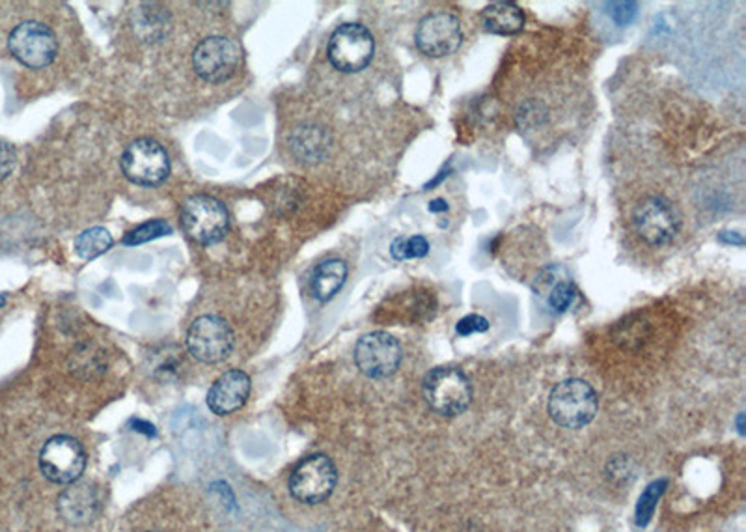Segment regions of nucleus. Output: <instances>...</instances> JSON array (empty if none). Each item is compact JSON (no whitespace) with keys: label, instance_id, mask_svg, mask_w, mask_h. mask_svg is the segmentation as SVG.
I'll return each instance as SVG.
<instances>
[{"label":"nucleus","instance_id":"nucleus-1","mask_svg":"<svg viewBox=\"0 0 746 532\" xmlns=\"http://www.w3.org/2000/svg\"><path fill=\"white\" fill-rule=\"evenodd\" d=\"M549 415L551 419L569 430H581L588 426L597 415L599 398L594 387L584 379H564L549 394Z\"/></svg>","mask_w":746,"mask_h":532},{"label":"nucleus","instance_id":"nucleus-2","mask_svg":"<svg viewBox=\"0 0 746 532\" xmlns=\"http://www.w3.org/2000/svg\"><path fill=\"white\" fill-rule=\"evenodd\" d=\"M424 398L435 413L456 417L470 406L472 387L469 378L456 366H439L424 379Z\"/></svg>","mask_w":746,"mask_h":532},{"label":"nucleus","instance_id":"nucleus-3","mask_svg":"<svg viewBox=\"0 0 746 532\" xmlns=\"http://www.w3.org/2000/svg\"><path fill=\"white\" fill-rule=\"evenodd\" d=\"M181 226L189 238L211 245L224 238L230 226V215L217 198L193 196L181 208Z\"/></svg>","mask_w":746,"mask_h":532},{"label":"nucleus","instance_id":"nucleus-4","mask_svg":"<svg viewBox=\"0 0 746 532\" xmlns=\"http://www.w3.org/2000/svg\"><path fill=\"white\" fill-rule=\"evenodd\" d=\"M338 482L336 467L331 458L314 454L297 463L290 476V493L293 499L303 504H319L327 501Z\"/></svg>","mask_w":746,"mask_h":532},{"label":"nucleus","instance_id":"nucleus-5","mask_svg":"<svg viewBox=\"0 0 746 532\" xmlns=\"http://www.w3.org/2000/svg\"><path fill=\"white\" fill-rule=\"evenodd\" d=\"M187 350L200 363L226 361L234 351V331L230 323L219 316H202L194 320L187 333Z\"/></svg>","mask_w":746,"mask_h":532},{"label":"nucleus","instance_id":"nucleus-6","mask_svg":"<svg viewBox=\"0 0 746 532\" xmlns=\"http://www.w3.org/2000/svg\"><path fill=\"white\" fill-rule=\"evenodd\" d=\"M86 467V454L81 443L70 435L51 437L40 452L42 475L60 486L75 484Z\"/></svg>","mask_w":746,"mask_h":532},{"label":"nucleus","instance_id":"nucleus-7","mask_svg":"<svg viewBox=\"0 0 746 532\" xmlns=\"http://www.w3.org/2000/svg\"><path fill=\"white\" fill-rule=\"evenodd\" d=\"M375 42L370 30L357 23H347L332 32L327 55L332 66L344 73H357L372 62Z\"/></svg>","mask_w":746,"mask_h":532},{"label":"nucleus","instance_id":"nucleus-8","mask_svg":"<svg viewBox=\"0 0 746 532\" xmlns=\"http://www.w3.org/2000/svg\"><path fill=\"white\" fill-rule=\"evenodd\" d=\"M122 170L129 182L155 187L170 174V159L165 148L152 139L135 140L122 155Z\"/></svg>","mask_w":746,"mask_h":532},{"label":"nucleus","instance_id":"nucleus-9","mask_svg":"<svg viewBox=\"0 0 746 532\" xmlns=\"http://www.w3.org/2000/svg\"><path fill=\"white\" fill-rule=\"evenodd\" d=\"M403 351L400 342L388 333L364 335L355 348V364L366 378L387 379L400 368Z\"/></svg>","mask_w":746,"mask_h":532},{"label":"nucleus","instance_id":"nucleus-10","mask_svg":"<svg viewBox=\"0 0 746 532\" xmlns=\"http://www.w3.org/2000/svg\"><path fill=\"white\" fill-rule=\"evenodd\" d=\"M8 49L23 66L42 70L55 60L58 43L51 28L38 21L21 23L8 38Z\"/></svg>","mask_w":746,"mask_h":532},{"label":"nucleus","instance_id":"nucleus-11","mask_svg":"<svg viewBox=\"0 0 746 532\" xmlns=\"http://www.w3.org/2000/svg\"><path fill=\"white\" fill-rule=\"evenodd\" d=\"M636 234L648 245H666L679 232V215L663 196L644 198L633 213Z\"/></svg>","mask_w":746,"mask_h":532},{"label":"nucleus","instance_id":"nucleus-12","mask_svg":"<svg viewBox=\"0 0 746 532\" xmlns=\"http://www.w3.org/2000/svg\"><path fill=\"white\" fill-rule=\"evenodd\" d=\"M239 64L241 49L228 38L211 36L198 43L194 49V70L208 83L219 84L232 79Z\"/></svg>","mask_w":746,"mask_h":532},{"label":"nucleus","instance_id":"nucleus-13","mask_svg":"<svg viewBox=\"0 0 746 532\" xmlns=\"http://www.w3.org/2000/svg\"><path fill=\"white\" fill-rule=\"evenodd\" d=\"M415 42L416 47L429 58L454 55L463 42L461 21L450 12L426 15L416 27Z\"/></svg>","mask_w":746,"mask_h":532},{"label":"nucleus","instance_id":"nucleus-14","mask_svg":"<svg viewBox=\"0 0 746 532\" xmlns=\"http://www.w3.org/2000/svg\"><path fill=\"white\" fill-rule=\"evenodd\" d=\"M250 378L243 370H228L208 392V407L215 415H232L247 404Z\"/></svg>","mask_w":746,"mask_h":532},{"label":"nucleus","instance_id":"nucleus-15","mask_svg":"<svg viewBox=\"0 0 746 532\" xmlns=\"http://www.w3.org/2000/svg\"><path fill=\"white\" fill-rule=\"evenodd\" d=\"M60 516L73 525H83L96 518L99 512V497L92 486L70 484L58 499Z\"/></svg>","mask_w":746,"mask_h":532},{"label":"nucleus","instance_id":"nucleus-16","mask_svg":"<svg viewBox=\"0 0 746 532\" xmlns=\"http://www.w3.org/2000/svg\"><path fill=\"white\" fill-rule=\"evenodd\" d=\"M482 23H484L485 30L491 34L512 36V34L521 32L525 27V14L517 4L500 0L485 8Z\"/></svg>","mask_w":746,"mask_h":532},{"label":"nucleus","instance_id":"nucleus-17","mask_svg":"<svg viewBox=\"0 0 746 532\" xmlns=\"http://www.w3.org/2000/svg\"><path fill=\"white\" fill-rule=\"evenodd\" d=\"M346 279V262H342V260H327V262L319 264L314 269L312 279H310V290H312V295L318 301H329V299H332L334 295L340 292V288L344 286Z\"/></svg>","mask_w":746,"mask_h":532},{"label":"nucleus","instance_id":"nucleus-18","mask_svg":"<svg viewBox=\"0 0 746 532\" xmlns=\"http://www.w3.org/2000/svg\"><path fill=\"white\" fill-rule=\"evenodd\" d=\"M291 150L304 163H318L329 152V135L318 126L299 127L291 137Z\"/></svg>","mask_w":746,"mask_h":532},{"label":"nucleus","instance_id":"nucleus-19","mask_svg":"<svg viewBox=\"0 0 746 532\" xmlns=\"http://www.w3.org/2000/svg\"><path fill=\"white\" fill-rule=\"evenodd\" d=\"M112 236L105 228H90L75 239V252L83 260H96L97 256L105 254L111 249Z\"/></svg>","mask_w":746,"mask_h":532},{"label":"nucleus","instance_id":"nucleus-20","mask_svg":"<svg viewBox=\"0 0 746 532\" xmlns=\"http://www.w3.org/2000/svg\"><path fill=\"white\" fill-rule=\"evenodd\" d=\"M666 486H668V480L666 478H659V480H653L650 486L642 491V495L638 497L635 510L636 525L638 527H648L650 525L651 518H653L655 510H657V504H659L664 491H666Z\"/></svg>","mask_w":746,"mask_h":532},{"label":"nucleus","instance_id":"nucleus-21","mask_svg":"<svg viewBox=\"0 0 746 532\" xmlns=\"http://www.w3.org/2000/svg\"><path fill=\"white\" fill-rule=\"evenodd\" d=\"M429 252L428 239L424 236H411V238H398L390 245V254L394 260H415L424 258Z\"/></svg>","mask_w":746,"mask_h":532},{"label":"nucleus","instance_id":"nucleus-22","mask_svg":"<svg viewBox=\"0 0 746 532\" xmlns=\"http://www.w3.org/2000/svg\"><path fill=\"white\" fill-rule=\"evenodd\" d=\"M170 234H172V226L166 221L157 219V221L142 224L139 228H135L133 232H129L124 238V245L135 247V245H142V243H148V241L163 238V236H170Z\"/></svg>","mask_w":746,"mask_h":532},{"label":"nucleus","instance_id":"nucleus-23","mask_svg":"<svg viewBox=\"0 0 746 532\" xmlns=\"http://www.w3.org/2000/svg\"><path fill=\"white\" fill-rule=\"evenodd\" d=\"M577 294H579V290L571 280H560V282L554 284L551 292H549V297H547L549 307L556 312H566L567 308H571V305L575 303Z\"/></svg>","mask_w":746,"mask_h":532},{"label":"nucleus","instance_id":"nucleus-24","mask_svg":"<svg viewBox=\"0 0 746 532\" xmlns=\"http://www.w3.org/2000/svg\"><path fill=\"white\" fill-rule=\"evenodd\" d=\"M457 335L470 336L485 333L489 329V322L480 314H470L457 323Z\"/></svg>","mask_w":746,"mask_h":532},{"label":"nucleus","instance_id":"nucleus-25","mask_svg":"<svg viewBox=\"0 0 746 532\" xmlns=\"http://www.w3.org/2000/svg\"><path fill=\"white\" fill-rule=\"evenodd\" d=\"M15 163H17V154H15L14 146L0 139V182L6 180L14 172Z\"/></svg>","mask_w":746,"mask_h":532},{"label":"nucleus","instance_id":"nucleus-26","mask_svg":"<svg viewBox=\"0 0 746 532\" xmlns=\"http://www.w3.org/2000/svg\"><path fill=\"white\" fill-rule=\"evenodd\" d=\"M610 15H612V19L618 23V25H629L633 19H635L636 6L635 2H614V4H610Z\"/></svg>","mask_w":746,"mask_h":532},{"label":"nucleus","instance_id":"nucleus-27","mask_svg":"<svg viewBox=\"0 0 746 532\" xmlns=\"http://www.w3.org/2000/svg\"><path fill=\"white\" fill-rule=\"evenodd\" d=\"M75 363H73V370H83L84 376L90 372V370H96L99 368V355L94 351H88L86 348L75 351Z\"/></svg>","mask_w":746,"mask_h":532},{"label":"nucleus","instance_id":"nucleus-28","mask_svg":"<svg viewBox=\"0 0 746 532\" xmlns=\"http://www.w3.org/2000/svg\"><path fill=\"white\" fill-rule=\"evenodd\" d=\"M448 202L444 200V198H435V200H431L429 202V211L431 213H444V211H448Z\"/></svg>","mask_w":746,"mask_h":532},{"label":"nucleus","instance_id":"nucleus-29","mask_svg":"<svg viewBox=\"0 0 746 532\" xmlns=\"http://www.w3.org/2000/svg\"><path fill=\"white\" fill-rule=\"evenodd\" d=\"M720 239H724V241H730V243H735V245H743V238H741L739 234H735V232H732V236H726V234H722V236H720Z\"/></svg>","mask_w":746,"mask_h":532},{"label":"nucleus","instance_id":"nucleus-30","mask_svg":"<svg viewBox=\"0 0 746 532\" xmlns=\"http://www.w3.org/2000/svg\"><path fill=\"white\" fill-rule=\"evenodd\" d=\"M737 426H739V434H745V415L743 413L737 419Z\"/></svg>","mask_w":746,"mask_h":532},{"label":"nucleus","instance_id":"nucleus-31","mask_svg":"<svg viewBox=\"0 0 746 532\" xmlns=\"http://www.w3.org/2000/svg\"><path fill=\"white\" fill-rule=\"evenodd\" d=\"M4 305H6V297L0 294V308L4 307Z\"/></svg>","mask_w":746,"mask_h":532},{"label":"nucleus","instance_id":"nucleus-32","mask_svg":"<svg viewBox=\"0 0 746 532\" xmlns=\"http://www.w3.org/2000/svg\"><path fill=\"white\" fill-rule=\"evenodd\" d=\"M148 532H155V531H148Z\"/></svg>","mask_w":746,"mask_h":532}]
</instances>
